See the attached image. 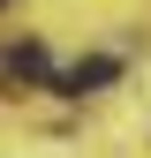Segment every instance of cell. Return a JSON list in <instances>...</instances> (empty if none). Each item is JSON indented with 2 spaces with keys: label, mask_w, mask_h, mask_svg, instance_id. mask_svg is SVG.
Masks as SVG:
<instances>
[{
  "label": "cell",
  "mask_w": 151,
  "mask_h": 158,
  "mask_svg": "<svg viewBox=\"0 0 151 158\" xmlns=\"http://www.w3.org/2000/svg\"><path fill=\"white\" fill-rule=\"evenodd\" d=\"M0 75H8V83H53V60H45V45H38V38H23V45H8Z\"/></svg>",
  "instance_id": "6da1fadb"
},
{
  "label": "cell",
  "mask_w": 151,
  "mask_h": 158,
  "mask_svg": "<svg viewBox=\"0 0 151 158\" xmlns=\"http://www.w3.org/2000/svg\"><path fill=\"white\" fill-rule=\"evenodd\" d=\"M113 75H121V60H106V53H98V60H76L68 75H53V90H61V98H83V90L113 83Z\"/></svg>",
  "instance_id": "7a4b0ae2"
}]
</instances>
